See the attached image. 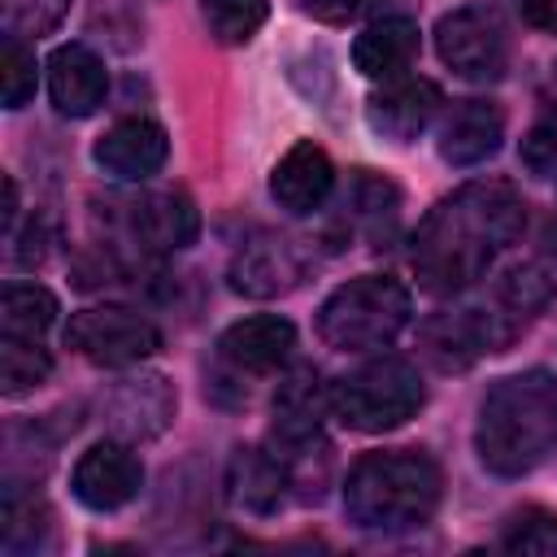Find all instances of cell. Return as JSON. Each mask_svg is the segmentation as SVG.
<instances>
[{
    "instance_id": "cell-1",
    "label": "cell",
    "mask_w": 557,
    "mask_h": 557,
    "mask_svg": "<svg viewBox=\"0 0 557 557\" xmlns=\"http://www.w3.org/2000/svg\"><path fill=\"white\" fill-rule=\"evenodd\" d=\"M527 200L505 178H474L444 196L418 226L409 261L413 278L431 296H453L479 283L492 261L522 235Z\"/></svg>"
},
{
    "instance_id": "cell-2",
    "label": "cell",
    "mask_w": 557,
    "mask_h": 557,
    "mask_svg": "<svg viewBox=\"0 0 557 557\" xmlns=\"http://www.w3.org/2000/svg\"><path fill=\"white\" fill-rule=\"evenodd\" d=\"M553 448H557V374L518 370L496 379L474 422L479 461L500 479H518L535 470Z\"/></svg>"
},
{
    "instance_id": "cell-3",
    "label": "cell",
    "mask_w": 557,
    "mask_h": 557,
    "mask_svg": "<svg viewBox=\"0 0 557 557\" xmlns=\"http://www.w3.org/2000/svg\"><path fill=\"white\" fill-rule=\"evenodd\" d=\"M444 500V474L422 448L366 453L344 479V513L361 531H422Z\"/></svg>"
},
{
    "instance_id": "cell-4",
    "label": "cell",
    "mask_w": 557,
    "mask_h": 557,
    "mask_svg": "<svg viewBox=\"0 0 557 557\" xmlns=\"http://www.w3.org/2000/svg\"><path fill=\"white\" fill-rule=\"evenodd\" d=\"M413 318V296L392 274H357L339 283L318 309V339L335 352L387 348Z\"/></svg>"
},
{
    "instance_id": "cell-5",
    "label": "cell",
    "mask_w": 557,
    "mask_h": 557,
    "mask_svg": "<svg viewBox=\"0 0 557 557\" xmlns=\"http://www.w3.org/2000/svg\"><path fill=\"white\" fill-rule=\"evenodd\" d=\"M422 405H426V383L418 366L405 357H374L331 383V413L361 435L396 431Z\"/></svg>"
},
{
    "instance_id": "cell-6",
    "label": "cell",
    "mask_w": 557,
    "mask_h": 557,
    "mask_svg": "<svg viewBox=\"0 0 557 557\" xmlns=\"http://www.w3.org/2000/svg\"><path fill=\"white\" fill-rule=\"evenodd\" d=\"M518 322L509 313H492V309H440L418 326V348L422 357L440 370V374H461L474 361H483L487 352H500L513 339Z\"/></svg>"
},
{
    "instance_id": "cell-7",
    "label": "cell",
    "mask_w": 557,
    "mask_h": 557,
    "mask_svg": "<svg viewBox=\"0 0 557 557\" xmlns=\"http://www.w3.org/2000/svg\"><path fill=\"white\" fill-rule=\"evenodd\" d=\"M65 344L91 366L126 370V366H139L144 357H152L161 348V331L126 305H91V309L70 313Z\"/></svg>"
},
{
    "instance_id": "cell-8",
    "label": "cell",
    "mask_w": 557,
    "mask_h": 557,
    "mask_svg": "<svg viewBox=\"0 0 557 557\" xmlns=\"http://www.w3.org/2000/svg\"><path fill=\"white\" fill-rule=\"evenodd\" d=\"M435 48L440 61L470 83H492L509 65V30L492 4H461L444 13L435 26Z\"/></svg>"
},
{
    "instance_id": "cell-9",
    "label": "cell",
    "mask_w": 557,
    "mask_h": 557,
    "mask_svg": "<svg viewBox=\"0 0 557 557\" xmlns=\"http://www.w3.org/2000/svg\"><path fill=\"white\" fill-rule=\"evenodd\" d=\"M144 487V461L126 440H96L87 453H78L70 470V492L91 513H113L131 505Z\"/></svg>"
},
{
    "instance_id": "cell-10",
    "label": "cell",
    "mask_w": 557,
    "mask_h": 557,
    "mask_svg": "<svg viewBox=\"0 0 557 557\" xmlns=\"http://www.w3.org/2000/svg\"><path fill=\"white\" fill-rule=\"evenodd\" d=\"M305 274H309V257L287 235H252L248 244H239V252L231 257V270H226L231 287L248 300L287 296L305 283Z\"/></svg>"
},
{
    "instance_id": "cell-11",
    "label": "cell",
    "mask_w": 557,
    "mask_h": 557,
    "mask_svg": "<svg viewBox=\"0 0 557 557\" xmlns=\"http://www.w3.org/2000/svg\"><path fill=\"white\" fill-rule=\"evenodd\" d=\"M100 405L122 440H152L174 422L178 392L165 374H126L104 392Z\"/></svg>"
},
{
    "instance_id": "cell-12",
    "label": "cell",
    "mask_w": 557,
    "mask_h": 557,
    "mask_svg": "<svg viewBox=\"0 0 557 557\" xmlns=\"http://www.w3.org/2000/svg\"><path fill=\"white\" fill-rule=\"evenodd\" d=\"M165 157H170V139H165V126L152 117H122L91 144V161L122 183L152 178L165 165Z\"/></svg>"
},
{
    "instance_id": "cell-13",
    "label": "cell",
    "mask_w": 557,
    "mask_h": 557,
    "mask_svg": "<svg viewBox=\"0 0 557 557\" xmlns=\"http://www.w3.org/2000/svg\"><path fill=\"white\" fill-rule=\"evenodd\" d=\"M331 191H335V165L326 148H318L313 139H296L270 170V196L292 218L318 213L331 200Z\"/></svg>"
},
{
    "instance_id": "cell-14",
    "label": "cell",
    "mask_w": 557,
    "mask_h": 557,
    "mask_svg": "<svg viewBox=\"0 0 557 557\" xmlns=\"http://www.w3.org/2000/svg\"><path fill=\"white\" fill-rule=\"evenodd\" d=\"M296 348V326L283 313H252L218 335V357L235 374H274Z\"/></svg>"
},
{
    "instance_id": "cell-15",
    "label": "cell",
    "mask_w": 557,
    "mask_h": 557,
    "mask_svg": "<svg viewBox=\"0 0 557 557\" xmlns=\"http://www.w3.org/2000/svg\"><path fill=\"white\" fill-rule=\"evenodd\" d=\"M440 113V87L431 78H392L366 100V122L387 144H413Z\"/></svg>"
},
{
    "instance_id": "cell-16",
    "label": "cell",
    "mask_w": 557,
    "mask_h": 557,
    "mask_svg": "<svg viewBox=\"0 0 557 557\" xmlns=\"http://www.w3.org/2000/svg\"><path fill=\"white\" fill-rule=\"evenodd\" d=\"M48 96L61 117H91L109 96V70L87 44H61L48 57Z\"/></svg>"
},
{
    "instance_id": "cell-17",
    "label": "cell",
    "mask_w": 557,
    "mask_h": 557,
    "mask_svg": "<svg viewBox=\"0 0 557 557\" xmlns=\"http://www.w3.org/2000/svg\"><path fill=\"white\" fill-rule=\"evenodd\" d=\"M292 492V466L278 448H235L231 466H226V500L244 513H274Z\"/></svg>"
},
{
    "instance_id": "cell-18",
    "label": "cell",
    "mask_w": 557,
    "mask_h": 557,
    "mask_svg": "<svg viewBox=\"0 0 557 557\" xmlns=\"http://www.w3.org/2000/svg\"><path fill=\"white\" fill-rule=\"evenodd\" d=\"M131 235L144 252H183L200 235V213L183 191H152L131 205Z\"/></svg>"
},
{
    "instance_id": "cell-19",
    "label": "cell",
    "mask_w": 557,
    "mask_h": 557,
    "mask_svg": "<svg viewBox=\"0 0 557 557\" xmlns=\"http://www.w3.org/2000/svg\"><path fill=\"white\" fill-rule=\"evenodd\" d=\"M505 139V113L492 100H457L440 126V157L448 165H479Z\"/></svg>"
},
{
    "instance_id": "cell-20",
    "label": "cell",
    "mask_w": 557,
    "mask_h": 557,
    "mask_svg": "<svg viewBox=\"0 0 557 557\" xmlns=\"http://www.w3.org/2000/svg\"><path fill=\"white\" fill-rule=\"evenodd\" d=\"M413 57H418V22L405 13L379 17L352 39V65L361 78H374V83L405 78Z\"/></svg>"
},
{
    "instance_id": "cell-21",
    "label": "cell",
    "mask_w": 557,
    "mask_h": 557,
    "mask_svg": "<svg viewBox=\"0 0 557 557\" xmlns=\"http://www.w3.org/2000/svg\"><path fill=\"white\" fill-rule=\"evenodd\" d=\"M331 409V387L313 366H296L274 392V444L313 440Z\"/></svg>"
},
{
    "instance_id": "cell-22",
    "label": "cell",
    "mask_w": 557,
    "mask_h": 557,
    "mask_svg": "<svg viewBox=\"0 0 557 557\" xmlns=\"http://www.w3.org/2000/svg\"><path fill=\"white\" fill-rule=\"evenodd\" d=\"M344 218H348V231H361L370 244H383L400 222V187L387 174L352 170L344 191Z\"/></svg>"
},
{
    "instance_id": "cell-23",
    "label": "cell",
    "mask_w": 557,
    "mask_h": 557,
    "mask_svg": "<svg viewBox=\"0 0 557 557\" xmlns=\"http://www.w3.org/2000/svg\"><path fill=\"white\" fill-rule=\"evenodd\" d=\"M57 322V296L39 283H9L0 296V335L39 339Z\"/></svg>"
},
{
    "instance_id": "cell-24",
    "label": "cell",
    "mask_w": 557,
    "mask_h": 557,
    "mask_svg": "<svg viewBox=\"0 0 557 557\" xmlns=\"http://www.w3.org/2000/svg\"><path fill=\"white\" fill-rule=\"evenodd\" d=\"M48 374H52V357L39 339H17V335L0 339V392L4 396L35 392L48 383Z\"/></svg>"
},
{
    "instance_id": "cell-25",
    "label": "cell",
    "mask_w": 557,
    "mask_h": 557,
    "mask_svg": "<svg viewBox=\"0 0 557 557\" xmlns=\"http://www.w3.org/2000/svg\"><path fill=\"white\" fill-rule=\"evenodd\" d=\"M500 548H509V553H535V557H557V513L544 509V505H522L518 513L505 518Z\"/></svg>"
},
{
    "instance_id": "cell-26",
    "label": "cell",
    "mask_w": 557,
    "mask_h": 557,
    "mask_svg": "<svg viewBox=\"0 0 557 557\" xmlns=\"http://www.w3.org/2000/svg\"><path fill=\"white\" fill-rule=\"evenodd\" d=\"M200 13L218 44H248L270 17V0H200Z\"/></svg>"
},
{
    "instance_id": "cell-27",
    "label": "cell",
    "mask_w": 557,
    "mask_h": 557,
    "mask_svg": "<svg viewBox=\"0 0 557 557\" xmlns=\"http://www.w3.org/2000/svg\"><path fill=\"white\" fill-rule=\"evenodd\" d=\"M44 531H52L48 509L30 500H17V492H4V527H0V544L9 557L22 553H39L44 548Z\"/></svg>"
},
{
    "instance_id": "cell-28",
    "label": "cell",
    "mask_w": 557,
    "mask_h": 557,
    "mask_svg": "<svg viewBox=\"0 0 557 557\" xmlns=\"http://www.w3.org/2000/svg\"><path fill=\"white\" fill-rule=\"evenodd\" d=\"M35 83H39L35 52L17 35H4V52H0V96H4V109H22L35 96Z\"/></svg>"
},
{
    "instance_id": "cell-29",
    "label": "cell",
    "mask_w": 557,
    "mask_h": 557,
    "mask_svg": "<svg viewBox=\"0 0 557 557\" xmlns=\"http://www.w3.org/2000/svg\"><path fill=\"white\" fill-rule=\"evenodd\" d=\"M70 0H0V13H4V35H17V39H39L48 30L61 26Z\"/></svg>"
},
{
    "instance_id": "cell-30",
    "label": "cell",
    "mask_w": 557,
    "mask_h": 557,
    "mask_svg": "<svg viewBox=\"0 0 557 557\" xmlns=\"http://www.w3.org/2000/svg\"><path fill=\"white\" fill-rule=\"evenodd\" d=\"M496 296H500V305L513 309V318H531L535 309L548 305V296H553V278H548L540 265H513V270L500 278Z\"/></svg>"
},
{
    "instance_id": "cell-31",
    "label": "cell",
    "mask_w": 557,
    "mask_h": 557,
    "mask_svg": "<svg viewBox=\"0 0 557 557\" xmlns=\"http://www.w3.org/2000/svg\"><path fill=\"white\" fill-rule=\"evenodd\" d=\"M522 165L535 174V178H557V117H544L527 131L522 148H518Z\"/></svg>"
},
{
    "instance_id": "cell-32",
    "label": "cell",
    "mask_w": 557,
    "mask_h": 557,
    "mask_svg": "<svg viewBox=\"0 0 557 557\" xmlns=\"http://www.w3.org/2000/svg\"><path fill=\"white\" fill-rule=\"evenodd\" d=\"M374 4H383V0H305V13H313L318 22L344 26V22H357L361 13H370Z\"/></svg>"
},
{
    "instance_id": "cell-33",
    "label": "cell",
    "mask_w": 557,
    "mask_h": 557,
    "mask_svg": "<svg viewBox=\"0 0 557 557\" xmlns=\"http://www.w3.org/2000/svg\"><path fill=\"white\" fill-rule=\"evenodd\" d=\"M522 17H527L535 30L557 35V0H527V4H522Z\"/></svg>"
},
{
    "instance_id": "cell-34",
    "label": "cell",
    "mask_w": 557,
    "mask_h": 557,
    "mask_svg": "<svg viewBox=\"0 0 557 557\" xmlns=\"http://www.w3.org/2000/svg\"><path fill=\"white\" fill-rule=\"evenodd\" d=\"M13 218H17V183L4 178V231H13Z\"/></svg>"
}]
</instances>
